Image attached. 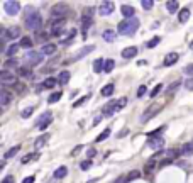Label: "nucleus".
Listing matches in <instances>:
<instances>
[{
	"mask_svg": "<svg viewBox=\"0 0 193 183\" xmlns=\"http://www.w3.org/2000/svg\"><path fill=\"white\" fill-rule=\"evenodd\" d=\"M2 37H5V39H17V37H20V27L19 26H12V27L3 29Z\"/></svg>",
	"mask_w": 193,
	"mask_h": 183,
	"instance_id": "6",
	"label": "nucleus"
},
{
	"mask_svg": "<svg viewBox=\"0 0 193 183\" xmlns=\"http://www.w3.org/2000/svg\"><path fill=\"white\" fill-rule=\"evenodd\" d=\"M125 181V178H119V180H115L114 183H124Z\"/></svg>",
	"mask_w": 193,
	"mask_h": 183,
	"instance_id": "60",
	"label": "nucleus"
},
{
	"mask_svg": "<svg viewBox=\"0 0 193 183\" xmlns=\"http://www.w3.org/2000/svg\"><path fill=\"white\" fill-rule=\"evenodd\" d=\"M114 66H115V61H114V60H107V61H105V66H103V71H105V73H110L112 70H114Z\"/></svg>",
	"mask_w": 193,
	"mask_h": 183,
	"instance_id": "33",
	"label": "nucleus"
},
{
	"mask_svg": "<svg viewBox=\"0 0 193 183\" xmlns=\"http://www.w3.org/2000/svg\"><path fill=\"white\" fill-rule=\"evenodd\" d=\"M70 78H71L70 71H61L58 75V83H60V85H66V83L70 81Z\"/></svg>",
	"mask_w": 193,
	"mask_h": 183,
	"instance_id": "18",
	"label": "nucleus"
},
{
	"mask_svg": "<svg viewBox=\"0 0 193 183\" xmlns=\"http://www.w3.org/2000/svg\"><path fill=\"white\" fill-rule=\"evenodd\" d=\"M2 183H15V180H14V176H12V175H7V176L2 180Z\"/></svg>",
	"mask_w": 193,
	"mask_h": 183,
	"instance_id": "50",
	"label": "nucleus"
},
{
	"mask_svg": "<svg viewBox=\"0 0 193 183\" xmlns=\"http://www.w3.org/2000/svg\"><path fill=\"white\" fill-rule=\"evenodd\" d=\"M49 141V134H43V136H39L36 139V148H43V146H46V143Z\"/></svg>",
	"mask_w": 193,
	"mask_h": 183,
	"instance_id": "24",
	"label": "nucleus"
},
{
	"mask_svg": "<svg viewBox=\"0 0 193 183\" xmlns=\"http://www.w3.org/2000/svg\"><path fill=\"white\" fill-rule=\"evenodd\" d=\"M141 5H142V7H144V9H146V10H149V9H153V5H154V2H153V0H142V2H141Z\"/></svg>",
	"mask_w": 193,
	"mask_h": 183,
	"instance_id": "40",
	"label": "nucleus"
},
{
	"mask_svg": "<svg viewBox=\"0 0 193 183\" xmlns=\"http://www.w3.org/2000/svg\"><path fill=\"white\" fill-rule=\"evenodd\" d=\"M115 110H119V105H117V100H110V102H108V105H105V107H103V109H102V112H103V114H105V115H112Z\"/></svg>",
	"mask_w": 193,
	"mask_h": 183,
	"instance_id": "14",
	"label": "nucleus"
},
{
	"mask_svg": "<svg viewBox=\"0 0 193 183\" xmlns=\"http://www.w3.org/2000/svg\"><path fill=\"white\" fill-rule=\"evenodd\" d=\"M61 98V92H56V93H51L49 95V98H48V102L49 103H54V102H58Z\"/></svg>",
	"mask_w": 193,
	"mask_h": 183,
	"instance_id": "36",
	"label": "nucleus"
},
{
	"mask_svg": "<svg viewBox=\"0 0 193 183\" xmlns=\"http://www.w3.org/2000/svg\"><path fill=\"white\" fill-rule=\"evenodd\" d=\"M19 151H20V146H19V144H17V146H14V148H10L9 151H5V154H3V159H10V158H14Z\"/></svg>",
	"mask_w": 193,
	"mask_h": 183,
	"instance_id": "22",
	"label": "nucleus"
},
{
	"mask_svg": "<svg viewBox=\"0 0 193 183\" xmlns=\"http://www.w3.org/2000/svg\"><path fill=\"white\" fill-rule=\"evenodd\" d=\"M3 9L9 15H17L20 10V3L17 0H7V2H3Z\"/></svg>",
	"mask_w": 193,
	"mask_h": 183,
	"instance_id": "4",
	"label": "nucleus"
},
{
	"mask_svg": "<svg viewBox=\"0 0 193 183\" xmlns=\"http://www.w3.org/2000/svg\"><path fill=\"white\" fill-rule=\"evenodd\" d=\"M48 37H49V36L46 34V32H41V34H37V37H36V39L39 41V43H44V44H48V43H46V41H48ZM44 44H43V46H44Z\"/></svg>",
	"mask_w": 193,
	"mask_h": 183,
	"instance_id": "41",
	"label": "nucleus"
},
{
	"mask_svg": "<svg viewBox=\"0 0 193 183\" xmlns=\"http://www.w3.org/2000/svg\"><path fill=\"white\" fill-rule=\"evenodd\" d=\"M183 71L186 73L190 78H193V63H191V65H188V66H185V70H183Z\"/></svg>",
	"mask_w": 193,
	"mask_h": 183,
	"instance_id": "44",
	"label": "nucleus"
},
{
	"mask_svg": "<svg viewBox=\"0 0 193 183\" xmlns=\"http://www.w3.org/2000/svg\"><path fill=\"white\" fill-rule=\"evenodd\" d=\"M190 46H191V48H193V41H191V43H190Z\"/></svg>",
	"mask_w": 193,
	"mask_h": 183,
	"instance_id": "61",
	"label": "nucleus"
},
{
	"mask_svg": "<svg viewBox=\"0 0 193 183\" xmlns=\"http://www.w3.org/2000/svg\"><path fill=\"white\" fill-rule=\"evenodd\" d=\"M163 144H164V139H163L161 136L149 137V141H148V146L151 149H163Z\"/></svg>",
	"mask_w": 193,
	"mask_h": 183,
	"instance_id": "10",
	"label": "nucleus"
},
{
	"mask_svg": "<svg viewBox=\"0 0 193 183\" xmlns=\"http://www.w3.org/2000/svg\"><path fill=\"white\" fill-rule=\"evenodd\" d=\"M26 60L29 61L31 66H37V65H41L44 61V55L43 53H37V51H29L26 55Z\"/></svg>",
	"mask_w": 193,
	"mask_h": 183,
	"instance_id": "3",
	"label": "nucleus"
},
{
	"mask_svg": "<svg viewBox=\"0 0 193 183\" xmlns=\"http://www.w3.org/2000/svg\"><path fill=\"white\" fill-rule=\"evenodd\" d=\"M75 34H76V29H70V32H68V39H73Z\"/></svg>",
	"mask_w": 193,
	"mask_h": 183,
	"instance_id": "54",
	"label": "nucleus"
},
{
	"mask_svg": "<svg viewBox=\"0 0 193 183\" xmlns=\"http://www.w3.org/2000/svg\"><path fill=\"white\" fill-rule=\"evenodd\" d=\"M12 100V92L10 90H7L5 86H3L2 90H0V105L2 107H7L10 103Z\"/></svg>",
	"mask_w": 193,
	"mask_h": 183,
	"instance_id": "9",
	"label": "nucleus"
},
{
	"mask_svg": "<svg viewBox=\"0 0 193 183\" xmlns=\"http://www.w3.org/2000/svg\"><path fill=\"white\" fill-rule=\"evenodd\" d=\"M112 93H114V85H112V83H108V85H105L102 88V95H103V97H110Z\"/></svg>",
	"mask_w": 193,
	"mask_h": 183,
	"instance_id": "30",
	"label": "nucleus"
},
{
	"mask_svg": "<svg viewBox=\"0 0 193 183\" xmlns=\"http://www.w3.org/2000/svg\"><path fill=\"white\" fill-rule=\"evenodd\" d=\"M185 86H186V90H193V78H188L185 81Z\"/></svg>",
	"mask_w": 193,
	"mask_h": 183,
	"instance_id": "49",
	"label": "nucleus"
},
{
	"mask_svg": "<svg viewBox=\"0 0 193 183\" xmlns=\"http://www.w3.org/2000/svg\"><path fill=\"white\" fill-rule=\"evenodd\" d=\"M137 51H139V49H137L136 46H129V48L122 49V53H120V56H122L124 60H131V58H136Z\"/></svg>",
	"mask_w": 193,
	"mask_h": 183,
	"instance_id": "12",
	"label": "nucleus"
},
{
	"mask_svg": "<svg viewBox=\"0 0 193 183\" xmlns=\"http://www.w3.org/2000/svg\"><path fill=\"white\" fill-rule=\"evenodd\" d=\"M154 163H156V159H153V158H151V159L148 161V163H146V171H151V170H153L154 168Z\"/></svg>",
	"mask_w": 193,
	"mask_h": 183,
	"instance_id": "45",
	"label": "nucleus"
},
{
	"mask_svg": "<svg viewBox=\"0 0 193 183\" xmlns=\"http://www.w3.org/2000/svg\"><path fill=\"white\" fill-rule=\"evenodd\" d=\"M93 19H88V17H81V31H86L88 27L91 26Z\"/></svg>",
	"mask_w": 193,
	"mask_h": 183,
	"instance_id": "34",
	"label": "nucleus"
},
{
	"mask_svg": "<svg viewBox=\"0 0 193 183\" xmlns=\"http://www.w3.org/2000/svg\"><path fill=\"white\" fill-rule=\"evenodd\" d=\"M86 100H88V97H81L80 100H76V102L73 103V107H75V109H78V107H80V105H83V103H85Z\"/></svg>",
	"mask_w": 193,
	"mask_h": 183,
	"instance_id": "46",
	"label": "nucleus"
},
{
	"mask_svg": "<svg viewBox=\"0 0 193 183\" xmlns=\"http://www.w3.org/2000/svg\"><path fill=\"white\" fill-rule=\"evenodd\" d=\"M114 12V2H103L98 7V14L100 15H110Z\"/></svg>",
	"mask_w": 193,
	"mask_h": 183,
	"instance_id": "11",
	"label": "nucleus"
},
{
	"mask_svg": "<svg viewBox=\"0 0 193 183\" xmlns=\"http://www.w3.org/2000/svg\"><path fill=\"white\" fill-rule=\"evenodd\" d=\"M159 110H161V105H153L151 109H148V110L144 112V114H142L141 122H142V124H144V122H148V120H149V119H153V117L158 114Z\"/></svg>",
	"mask_w": 193,
	"mask_h": 183,
	"instance_id": "8",
	"label": "nucleus"
},
{
	"mask_svg": "<svg viewBox=\"0 0 193 183\" xmlns=\"http://www.w3.org/2000/svg\"><path fill=\"white\" fill-rule=\"evenodd\" d=\"M36 158H37V153H32V154H27L26 158H22V163H29V161L36 159Z\"/></svg>",
	"mask_w": 193,
	"mask_h": 183,
	"instance_id": "43",
	"label": "nucleus"
},
{
	"mask_svg": "<svg viewBox=\"0 0 193 183\" xmlns=\"http://www.w3.org/2000/svg\"><path fill=\"white\" fill-rule=\"evenodd\" d=\"M15 63H17V61H15V60H9V61H7V66H15Z\"/></svg>",
	"mask_w": 193,
	"mask_h": 183,
	"instance_id": "57",
	"label": "nucleus"
},
{
	"mask_svg": "<svg viewBox=\"0 0 193 183\" xmlns=\"http://www.w3.org/2000/svg\"><path fill=\"white\" fill-rule=\"evenodd\" d=\"M93 12H95V9H91V7H86V9L83 10L81 17H88V19H91V15H93Z\"/></svg>",
	"mask_w": 193,
	"mask_h": 183,
	"instance_id": "37",
	"label": "nucleus"
},
{
	"mask_svg": "<svg viewBox=\"0 0 193 183\" xmlns=\"http://www.w3.org/2000/svg\"><path fill=\"white\" fill-rule=\"evenodd\" d=\"M191 153H193V143L183 144V148L180 149V154H183V156H188V154H191Z\"/></svg>",
	"mask_w": 193,
	"mask_h": 183,
	"instance_id": "26",
	"label": "nucleus"
},
{
	"mask_svg": "<svg viewBox=\"0 0 193 183\" xmlns=\"http://www.w3.org/2000/svg\"><path fill=\"white\" fill-rule=\"evenodd\" d=\"M43 26V17H41L39 10L34 9V7H27L26 12V27L29 31H37Z\"/></svg>",
	"mask_w": 193,
	"mask_h": 183,
	"instance_id": "1",
	"label": "nucleus"
},
{
	"mask_svg": "<svg viewBox=\"0 0 193 183\" xmlns=\"http://www.w3.org/2000/svg\"><path fill=\"white\" fill-rule=\"evenodd\" d=\"M0 81H2L3 85H15V76H14V73L3 68L2 71H0Z\"/></svg>",
	"mask_w": 193,
	"mask_h": 183,
	"instance_id": "7",
	"label": "nucleus"
},
{
	"mask_svg": "<svg viewBox=\"0 0 193 183\" xmlns=\"http://www.w3.org/2000/svg\"><path fill=\"white\" fill-rule=\"evenodd\" d=\"M90 166H91V159H85V161H81L80 168H81V170H88Z\"/></svg>",
	"mask_w": 193,
	"mask_h": 183,
	"instance_id": "47",
	"label": "nucleus"
},
{
	"mask_svg": "<svg viewBox=\"0 0 193 183\" xmlns=\"http://www.w3.org/2000/svg\"><path fill=\"white\" fill-rule=\"evenodd\" d=\"M191 143H193V141H191Z\"/></svg>",
	"mask_w": 193,
	"mask_h": 183,
	"instance_id": "62",
	"label": "nucleus"
},
{
	"mask_svg": "<svg viewBox=\"0 0 193 183\" xmlns=\"http://www.w3.org/2000/svg\"><path fill=\"white\" fill-rule=\"evenodd\" d=\"M159 41H161V37H159V36L153 37V39H151L149 43H148V48L151 49V48H154V46H158V44H159Z\"/></svg>",
	"mask_w": 193,
	"mask_h": 183,
	"instance_id": "39",
	"label": "nucleus"
},
{
	"mask_svg": "<svg viewBox=\"0 0 193 183\" xmlns=\"http://www.w3.org/2000/svg\"><path fill=\"white\" fill-rule=\"evenodd\" d=\"M108 136H110V129H108V127H107V129H105V131H103V132H102V134H100L98 137H96V143H102V141H105V139H107V137H108Z\"/></svg>",
	"mask_w": 193,
	"mask_h": 183,
	"instance_id": "35",
	"label": "nucleus"
},
{
	"mask_svg": "<svg viewBox=\"0 0 193 183\" xmlns=\"http://www.w3.org/2000/svg\"><path fill=\"white\" fill-rule=\"evenodd\" d=\"M19 48H20V46H19V44H10V46H9V48H7V49H5V55H7V56H14V55H15V53H17V51H19Z\"/></svg>",
	"mask_w": 193,
	"mask_h": 183,
	"instance_id": "31",
	"label": "nucleus"
},
{
	"mask_svg": "<svg viewBox=\"0 0 193 183\" xmlns=\"http://www.w3.org/2000/svg\"><path fill=\"white\" fill-rule=\"evenodd\" d=\"M66 175H68V168H66V166H60V168L54 171V178H56V180H61V178H65Z\"/></svg>",
	"mask_w": 193,
	"mask_h": 183,
	"instance_id": "21",
	"label": "nucleus"
},
{
	"mask_svg": "<svg viewBox=\"0 0 193 183\" xmlns=\"http://www.w3.org/2000/svg\"><path fill=\"white\" fill-rule=\"evenodd\" d=\"M63 32V29L61 27H53V31H51V36H60Z\"/></svg>",
	"mask_w": 193,
	"mask_h": 183,
	"instance_id": "52",
	"label": "nucleus"
},
{
	"mask_svg": "<svg viewBox=\"0 0 193 183\" xmlns=\"http://www.w3.org/2000/svg\"><path fill=\"white\" fill-rule=\"evenodd\" d=\"M178 60H180L178 53H168V55L164 56V63H163V65H164V66H173Z\"/></svg>",
	"mask_w": 193,
	"mask_h": 183,
	"instance_id": "13",
	"label": "nucleus"
},
{
	"mask_svg": "<svg viewBox=\"0 0 193 183\" xmlns=\"http://www.w3.org/2000/svg\"><path fill=\"white\" fill-rule=\"evenodd\" d=\"M17 75L22 78H31L32 76V70L29 68V66H20V68L17 70Z\"/></svg>",
	"mask_w": 193,
	"mask_h": 183,
	"instance_id": "17",
	"label": "nucleus"
},
{
	"mask_svg": "<svg viewBox=\"0 0 193 183\" xmlns=\"http://www.w3.org/2000/svg\"><path fill=\"white\" fill-rule=\"evenodd\" d=\"M146 90H148V88H146L144 85H141L139 90H137V97H142V95H146Z\"/></svg>",
	"mask_w": 193,
	"mask_h": 183,
	"instance_id": "51",
	"label": "nucleus"
},
{
	"mask_svg": "<svg viewBox=\"0 0 193 183\" xmlns=\"http://www.w3.org/2000/svg\"><path fill=\"white\" fill-rule=\"evenodd\" d=\"M95 154H96V149H88V158H91Z\"/></svg>",
	"mask_w": 193,
	"mask_h": 183,
	"instance_id": "55",
	"label": "nucleus"
},
{
	"mask_svg": "<svg viewBox=\"0 0 193 183\" xmlns=\"http://www.w3.org/2000/svg\"><path fill=\"white\" fill-rule=\"evenodd\" d=\"M54 51H56V44H44L43 48H41V53L43 55H54Z\"/></svg>",
	"mask_w": 193,
	"mask_h": 183,
	"instance_id": "20",
	"label": "nucleus"
},
{
	"mask_svg": "<svg viewBox=\"0 0 193 183\" xmlns=\"http://www.w3.org/2000/svg\"><path fill=\"white\" fill-rule=\"evenodd\" d=\"M100 120H102V117H96V119L93 120V126H98V124H100Z\"/></svg>",
	"mask_w": 193,
	"mask_h": 183,
	"instance_id": "58",
	"label": "nucleus"
},
{
	"mask_svg": "<svg viewBox=\"0 0 193 183\" xmlns=\"http://www.w3.org/2000/svg\"><path fill=\"white\" fill-rule=\"evenodd\" d=\"M58 83V78H46L43 81V86L44 88H54V85Z\"/></svg>",
	"mask_w": 193,
	"mask_h": 183,
	"instance_id": "29",
	"label": "nucleus"
},
{
	"mask_svg": "<svg viewBox=\"0 0 193 183\" xmlns=\"http://www.w3.org/2000/svg\"><path fill=\"white\" fill-rule=\"evenodd\" d=\"M137 178H141V171H131L127 175V176H125V181H134V180H137Z\"/></svg>",
	"mask_w": 193,
	"mask_h": 183,
	"instance_id": "32",
	"label": "nucleus"
},
{
	"mask_svg": "<svg viewBox=\"0 0 193 183\" xmlns=\"http://www.w3.org/2000/svg\"><path fill=\"white\" fill-rule=\"evenodd\" d=\"M120 12H122V15H124L125 19H132L134 17V12H136V10H134L131 5H122V7H120Z\"/></svg>",
	"mask_w": 193,
	"mask_h": 183,
	"instance_id": "16",
	"label": "nucleus"
},
{
	"mask_svg": "<svg viewBox=\"0 0 193 183\" xmlns=\"http://www.w3.org/2000/svg\"><path fill=\"white\" fill-rule=\"evenodd\" d=\"M103 41H107V43H114L115 41V32L112 31V29H107V31H103Z\"/></svg>",
	"mask_w": 193,
	"mask_h": 183,
	"instance_id": "23",
	"label": "nucleus"
},
{
	"mask_svg": "<svg viewBox=\"0 0 193 183\" xmlns=\"http://www.w3.org/2000/svg\"><path fill=\"white\" fill-rule=\"evenodd\" d=\"M124 136H127V129H125V131H122V132H119V137H124Z\"/></svg>",
	"mask_w": 193,
	"mask_h": 183,
	"instance_id": "59",
	"label": "nucleus"
},
{
	"mask_svg": "<svg viewBox=\"0 0 193 183\" xmlns=\"http://www.w3.org/2000/svg\"><path fill=\"white\" fill-rule=\"evenodd\" d=\"M178 9H180V5H178V2H176V0H170V2H166V10L170 12V14H175Z\"/></svg>",
	"mask_w": 193,
	"mask_h": 183,
	"instance_id": "19",
	"label": "nucleus"
},
{
	"mask_svg": "<svg viewBox=\"0 0 193 183\" xmlns=\"http://www.w3.org/2000/svg\"><path fill=\"white\" fill-rule=\"evenodd\" d=\"M20 48H27V49H31L32 48V39L29 36H24L22 39H20V43H19Z\"/></svg>",
	"mask_w": 193,
	"mask_h": 183,
	"instance_id": "27",
	"label": "nucleus"
},
{
	"mask_svg": "<svg viewBox=\"0 0 193 183\" xmlns=\"http://www.w3.org/2000/svg\"><path fill=\"white\" fill-rule=\"evenodd\" d=\"M125 103H127V98H125V97H122V98H119V100H117V105H119V109H124Z\"/></svg>",
	"mask_w": 193,
	"mask_h": 183,
	"instance_id": "48",
	"label": "nucleus"
},
{
	"mask_svg": "<svg viewBox=\"0 0 193 183\" xmlns=\"http://www.w3.org/2000/svg\"><path fill=\"white\" fill-rule=\"evenodd\" d=\"M103 66H105V61H103V60H95V63H93V71H95V73L103 71Z\"/></svg>",
	"mask_w": 193,
	"mask_h": 183,
	"instance_id": "28",
	"label": "nucleus"
},
{
	"mask_svg": "<svg viewBox=\"0 0 193 183\" xmlns=\"http://www.w3.org/2000/svg\"><path fill=\"white\" fill-rule=\"evenodd\" d=\"M161 90H163V85H161V83H158V85L154 86V88H153V92H151L149 95L154 98V97H156V95H159V92H161Z\"/></svg>",
	"mask_w": 193,
	"mask_h": 183,
	"instance_id": "38",
	"label": "nucleus"
},
{
	"mask_svg": "<svg viewBox=\"0 0 193 183\" xmlns=\"http://www.w3.org/2000/svg\"><path fill=\"white\" fill-rule=\"evenodd\" d=\"M188 19H190V7H185V9H180L178 12V20L181 24L188 22Z\"/></svg>",
	"mask_w": 193,
	"mask_h": 183,
	"instance_id": "15",
	"label": "nucleus"
},
{
	"mask_svg": "<svg viewBox=\"0 0 193 183\" xmlns=\"http://www.w3.org/2000/svg\"><path fill=\"white\" fill-rule=\"evenodd\" d=\"M137 29H139V19H137V17L124 19L122 22H119V26H117V31H119L122 36H132V34H136Z\"/></svg>",
	"mask_w": 193,
	"mask_h": 183,
	"instance_id": "2",
	"label": "nucleus"
},
{
	"mask_svg": "<svg viewBox=\"0 0 193 183\" xmlns=\"http://www.w3.org/2000/svg\"><path fill=\"white\" fill-rule=\"evenodd\" d=\"M32 112H34V107H29V109L22 110V114H20V115H22L24 119H27V117H31V115H32Z\"/></svg>",
	"mask_w": 193,
	"mask_h": 183,
	"instance_id": "42",
	"label": "nucleus"
},
{
	"mask_svg": "<svg viewBox=\"0 0 193 183\" xmlns=\"http://www.w3.org/2000/svg\"><path fill=\"white\" fill-rule=\"evenodd\" d=\"M178 86H180V81H176V83H173V85H171V86H170V92H173L175 88H178Z\"/></svg>",
	"mask_w": 193,
	"mask_h": 183,
	"instance_id": "56",
	"label": "nucleus"
},
{
	"mask_svg": "<svg viewBox=\"0 0 193 183\" xmlns=\"http://www.w3.org/2000/svg\"><path fill=\"white\" fill-rule=\"evenodd\" d=\"M68 5H65V3H56V5L53 7L51 14H53V19H65V15L68 14Z\"/></svg>",
	"mask_w": 193,
	"mask_h": 183,
	"instance_id": "5",
	"label": "nucleus"
},
{
	"mask_svg": "<svg viewBox=\"0 0 193 183\" xmlns=\"http://www.w3.org/2000/svg\"><path fill=\"white\" fill-rule=\"evenodd\" d=\"M34 180H36L34 176H27V178H24V180H22V183H34Z\"/></svg>",
	"mask_w": 193,
	"mask_h": 183,
	"instance_id": "53",
	"label": "nucleus"
},
{
	"mask_svg": "<svg viewBox=\"0 0 193 183\" xmlns=\"http://www.w3.org/2000/svg\"><path fill=\"white\" fill-rule=\"evenodd\" d=\"M95 49V46H85V48L81 49V51L78 53L76 56H75V60H80V58H83V56H86V55H90L91 51Z\"/></svg>",
	"mask_w": 193,
	"mask_h": 183,
	"instance_id": "25",
	"label": "nucleus"
}]
</instances>
